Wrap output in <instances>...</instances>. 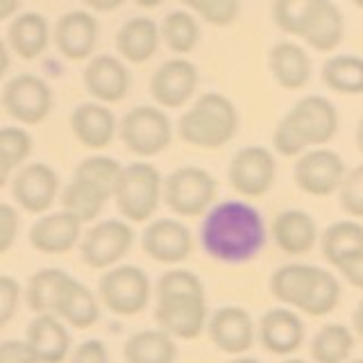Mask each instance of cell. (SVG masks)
I'll return each instance as SVG.
<instances>
[{
  "label": "cell",
  "instance_id": "1",
  "mask_svg": "<svg viewBox=\"0 0 363 363\" xmlns=\"http://www.w3.org/2000/svg\"><path fill=\"white\" fill-rule=\"evenodd\" d=\"M268 241L266 220L245 200H223L204 213L200 243L207 257L220 264H247Z\"/></svg>",
  "mask_w": 363,
  "mask_h": 363
},
{
  "label": "cell",
  "instance_id": "2",
  "mask_svg": "<svg viewBox=\"0 0 363 363\" xmlns=\"http://www.w3.org/2000/svg\"><path fill=\"white\" fill-rule=\"evenodd\" d=\"M338 109L323 96H306L289 109L272 132V147L281 157H300L311 147H323L338 132Z\"/></svg>",
  "mask_w": 363,
  "mask_h": 363
},
{
  "label": "cell",
  "instance_id": "3",
  "mask_svg": "<svg viewBox=\"0 0 363 363\" xmlns=\"http://www.w3.org/2000/svg\"><path fill=\"white\" fill-rule=\"evenodd\" d=\"M238 128H241V116L236 105L218 91L202 94L177 121L179 139L202 150H218L227 145L236 136Z\"/></svg>",
  "mask_w": 363,
  "mask_h": 363
},
{
  "label": "cell",
  "instance_id": "4",
  "mask_svg": "<svg viewBox=\"0 0 363 363\" xmlns=\"http://www.w3.org/2000/svg\"><path fill=\"white\" fill-rule=\"evenodd\" d=\"M164 198V179L152 164L136 162L121 170L113 200L123 218L132 223L150 220Z\"/></svg>",
  "mask_w": 363,
  "mask_h": 363
},
{
  "label": "cell",
  "instance_id": "5",
  "mask_svg": "<svg viewBox=\"0 0 363 363\" xmlns=\"http://www.w3.org/2000/svg\"><path fill=\"white\" fill-rule=\"evenodd\" d=\"M216 193L218 182L209 170L198 166H182L164 179V202L184 218L207 213L213 207Z\"/></svg>",
  "mask_w": 363,
  "mask_h": 363
},
{
  "label": "cell",
  "instance_id": "6",
  "mask_svg": "<svg viewBox=\"0 0 363 363\" xmlns=\"http://www.w3.org/2000/svg\"><path fill=\"white\" fill-rule=\"evenodd\" d=\"M121 141L139 157L162 155L173 141V123L159 107L139 105L123 116Z\"/></svg>",
  "mask_w": 363,
  "mask_h": 363
},
{
  "label": "cell",
  "instance_id": "7",
  "mask_svg": "<svg viewBox=\"0 0 363 363\" xmlns=\"http://www.w3.org/2000/svg\"><path fill=\"white\" fill-rule=\"evenodd\" d=\"M98 295L102 304L116 315H136L150 302V279L136 266L109 268L98 281Z\"/></svg>",
  "mask_w": 363,
  "mask_h": 363
},
{
  "label": "cell",
  "instance_id": "8",
  "mask_svg": "<svg viewBox=\"0 0 363 363\" xmlns=\"http://www.w3.org/2000/svg\"><path fill=\"white\" fill-rule=\"evenodd\" d=\"M155 320L159 329L173 338H198L209 323L207 295L204 293H179L157 295Z\"/></svg>",
  "mask_w": 363,
  "mask_h": 363
},
{
  "label": "cell",
  "instance_id": "9",
  "mask_svg": "<svg viewBox=\"0 0 363 363\" xmlns=\"http://www.w3.org/2000/svg\"><path fill=\"white\" fill-rule=\"evenodd\" d=\"M345 162L329 147H311L298 157L293 168V179L300 191L313 198H327L338 193L345 179Z\"/></svg>",
  "mask_w": 363,
  "mask_h": 363
},
{
  "label": "cell",
  "instance_id": "10",
  "mask_svg": "<svg viewBox=\"0 0 363 363\" xmlns=\"http://www.w3.org/2000/svg\"><path fill=\"white\" fill-rule=\"evenodd\" d=\"M277 177V162L268 147L247 145L241 147L227 168L232 189L243 198H261L272 189Z\"/></svg>",
  "mask_w": 363,
  "mask_h": 363
},
{
  "label": "cell",
  "instance_id": "11",
  "mask_svg": "<svg viewBox=\"0 0 363 363\" xmlns=\"http://www.w3.org/2000/svg\"><path fill=\"white\" fill-rule=\"evenodd\" d=\"M3 107L18 123L37 125L52 111V89L37 75H16L3 89Z\"/></svg>",
  "mask_w": 363,
  "mask_h": 363
},
{
  "label": "cell",
  "instance_id": "12",
  "mask_svg": "<svg viewBox=\"0 0 363 363\" xmlns=\"http://www.w3.org/2000/svg\"><path fill=\"white\" fill-rule=\"evenodd\" d=\"M134 232L123 220H102L86 232L79 252L89 268H111L130 252Z\"/></svg>",
  "mask_w": 363,
  "mask_h": 363
},
{
  "label": "cell",
  "instance_id": "13",
  "mask_svg": "<svg viewBox=\"0 0 363 363\" xmlns=\"http://www.w3.org/2000/svg\"><path fill=\"white\" fill-rule=\"evenodd\" d=\"M200 82V73L193 62L184 57L168 60L150 77V96L159 107L177 109L193 98Z\"/></svg>",
  "mask_w": 363,
  "mask_h": 363
},
{
  "label": "cell",
  "instance_id": "14",
  "mask_svg": "<svg viewBox=\"0 0 363 363\" xmlns=\"http://www.w3.org/2000/svg\"><path fill=\"white\" fill-rule=\"evenodd\" d=\"M141 245L150 259L166 266H175L191 257L193 234L184 223L175 218H159L145 227Z\"/></svg>",
  "mask_w": 363,
  "mask_h": 363
},
{
  "label": "cell",
  "instance_id": "15",
  "mask_svg": "<svg viewBox=\"0 0 363 363\" xmlns=\"http://www.w3.org/2000/svg\"><path fill=\"white\" fill-rule=\"evenodd\" d=\"M207 332L211 343L225 354L243 357L255 343V323L241 306H220L209 315Z\"/></svg>",
  "mask_w": 363,
  "mask_h": 363
},
{
  "label": "cell",
  "instance_id": "16",
  "mask_svg": "<svg viewBox=\"0 0 363 363\" xmlns=\"http://www.w3.org/2000/svg\"><path fill=\"white\" fill-rule=\"evenodd\" d=\"M60 193V177L45 164L23 166L14 182H11V196L30 213H45Z\"/></svg>",
  "mask_w": 363,
  "mask_h": 363
},
{
  "label": "cell",
  "instance_id": "17",
  "mask_svg": "<svg viewBox=\"0 0 363 363\" xmlns=\"http://www.w3.org/2000/svg\"><path fill=\"white\" fill-rule=\"evenodd\" d=\"M82 79L91 98H96L102 105H109V102H121L128 96L132 77L123 60L113 55H98L86 64Z\"/></svg>",
  "mask_w": 363,
  "mask_h": 363
},
{
  "label": "cell",
  "instance_id": "18",
  "mask_svg": "<svg viewBox=\"0 0 363 363\" xmlns=\"http://www.w3.org/2000/svg\"><path fill=\"white\" fill-rule=\"evenodd\" d=\"M82 234V223L68 211L45 213L30 227V245L43 255H64L73 250Z\"/></svg>",
  "mask_w": 363,
  "mask_h": 363
},
{
  "label": "cell",
  "instance_id": "19",
  "mask_svg": "<svg viewBox=\"0 0 363 363\" xmlns=\"http://www.w3.org/2000/svg\"><path fill=\"white\" fill-rule=\"evenodd\" d=\"M259 340L270 354L289 357L304 343V323L293 309H270L259 320Z\"/></svg>",
  "mask_w": 363,
  "mask_h": 363
},
{
  "label": "cell",
  "instance_id": "20",
  "mask_svg": "<svg viewBox=\"0 0 363 363\" xmlns=\"http://www.w3.org/2000/svg\"><path fill=\"white\" fill-rule=\"evenodd\" d=\"M98 41V21L84 9L68 11L55 26V45L66 60L82 62L94 52Z\"/></svg>",
  "mask_w": 363,
  "mask_h": 363
},
{
  "label": "cell",
  "instance_id": "21",
  "mask_svg": "<svg viewBox=\"0 0 363 363\" xmlns=\"http://www.w3.org/2000/svg\"><path fill=\"white\" fill-rule=\"evenodd\" d=\"M26 343L34 352L39 363H64L71 352L68 329L55 313H39L28 325Z\"/></svg>",
  "mask_w": 363,
  "mask_h": 363
},
{
  "label": "cell",
  "instance_id": "22",
  "mask_svg": "<svg viewBox=\"0 0 363 363\" xmlns=\"http://www.w3.org/2000/svg\"><path fill=\"white\" fill-rule=\"evenodd\" d=\"M71 130L82 145L91 150H102L113 141L116 116L102 102H82L71 113Z\"/></svg>",
  "mask_w": 363,
  "mask_h": 363
},
{
  "label": "cell",
  "instance_id": "23",
  "mask_svg": "<svg viewBox=\"0 0 363 363\" xmlns=\"http://www.w3.org/2000/svg\"><path fill=\"white\" fill-rule=\"evenodd\" d=\"M268 68L272 79L286 91H298L311 79V57L300 43L279 41L268 52Z\"/></svg>",
  "mask_w": 363,
  "mask_h": 363
},
{
  "label": "cell",
  "instance_id": "24",
  "mask_svg": "<svg viewBox=\"0 0 363 363\" xmlns=\"http://www.w3.org/2000/svg\"><path fill=\"white\" fill-rule=\"evenodd\" d=\"M272 238L284 255L300 257L311 252L318 243V225L302 209L279 211L272 220Z\"/></svg>",
  "mask_w": 363,
  "mask_h": 363
},
{
  "label": "cell",
  "instance_id": "25",
  "mask_svg": "<svg viewBox=\"0 0 363 363\" xmlns=\"http://www.w3.org/2000/svg\"><path fill=\"white\" fill-rule=\"evenodd\" d=\"M162 43V30L147 16L130 18L116 34V50L121 60L130 64H145L150 62Z\"/></svg>",
  "mask_w": 363,
  "mask_h": 363
},
{
  "label": "cell",
  "instance_id": "26",
  "mask_svg": "<svg viewBox=\"0 0 363 363\" xmlns=\"http://www.w3.org/2000/svg\"><path fill=\"white\" fill-rule=\"evenodd\" d=\"M7 39L21 60H37L50 43V26L39 11H23L11 21Z\"/></svg>",
  "mask_w": 363,
  "mask_h": 363
},
{
  "label": "cell",
  "instance_id": "27",
  "mask_svg": "<svg viewBox=\"0 0 363 363\" xmlns=\"http://www.w3.org/2000/svg\"><path fill=\"white\" fill-rule=\"evenodd\" d=\"M55 315H60L66 325H71L75 329H86L98 323L100 306L96 295L82 281L68 277L60 293V300H57Z\"/></svg>",
  "mask_w": 363,
  "mask_h": 363
},
{
  "label": "cell",
  "instance_id": "28",
  "mask_svg": "<svg viewBox=\"0 0 363 363\" xmlns=\"http://www.w3.org/2000/svg\"><path fill=\"white\" fill-rule=\"evenodd\" d=\"M345 37V16L332 0H320L306 26L302 41L318 52H332Z\"/></svg>",
  "mask_w": 363,
  "mask_h": 363
},
{
  "label": "cell",
  "instance_id": "29",
  "mask_svg": "<svg viewBox=\"0 0 363 363\" xmlns=\"http://www.w3.org/2000/svg\"><path fill=\"white\" fill-rule=\"evenodd\" d=\"M123 357L128 363H175L177 345L164 329H143L128 338Z\"/></svg>",
  "mask_w": 363,
  "mask_h": 363
},
{
  "label": "cell",
  "instance_id": "30",
  "mask_svg": "<svg viewBox=\"0 0 363 363\" xmlns=\"http://www.w3.org/2000/svg\"><path fill=\"white\" fill-rule=\"evenodd\" d=\"M318 275V268L309 264H289L272 272L270 277V291L291 309H302V304L309 295L313 279Z\"/></svg>",
  "mask_w": 363,
  "mask_h": 363
},
{
  "label": "cell",
  "instance_id": "31",
  "mask_svg": "<svg viewBox=\"0 0 363 363\" xmlns=\"http://www.w3.org/2000/svg\"><path fill=\"white\" fill-rule=\"evenodd\" d=\"M111 196L100 189L98 184L82 177H75L68 182L66 189L62 191V207L64 211L73 213L79 223H91L96 220L100 211L105 209V204Z\"/></svg>",
  "mask_w": 363,
  "mask_h": 363
},
{
  "label": "cell",
  "instance_id": "32",
  "mask_svg": "<svg viewBox=\"0 0 363 363\" xmlns=\"http://www.w3.org/2000/svg\"><path fill=\"white\" fill-rule=\"evenodd\" d=\"M325 259L338 268L343 261L363 252V225L357 220H338L329 225L320 236Z\"/></svg>",
  "mask_w": 363,
  "mask_h": 363
},
{
  "label": "cell",
  "instance_id": "33",
  "mask_svg": "<svg viewBox=\"0 0 363 363\" xmlns=\"http://www.w3.org/2000/svg\"><path fill=\"white\" fill-rule=\"evenodd\" d=\"M323 82L327 89L343 96L363 94V57L357 55H336L323 66Z\"/></svg>",
  "mask_w": 363,
  "mask_h": 363
},
{
  "label": "cell",
  "instance_id": "34",
  "mask_svg": "<svg viewBox=\"0 0 363 363\" xmlns=\"http://www.w3.org/2000/svg\"><path fill=\"white\" fill-rule=\"evenodd\" d=\"M352 350H354V334L340 323L320 327L311 340L313 363H345Z\"/></svg>",
  "mask_w": 363,
  "mask_h": 363
},
{
  "label": "cell",
  "instance_id": "35",
  "mask_svg": "<svg viewBox=\"0 0 363 363\" xmlns=\"http://www.w3.org/2000/svg\"><path fill=\"white\" fill-rule=\"evenodd\" d=\"M159 30H162V41L179 57L196 50L200 41V23L189 9L168 11Z\"/></svg>",
  "mask_w": 363,
  "mask_h": 363
},
{
  "label": "cell",
  "instance_id": "36",
  "mask_svg": "<svg viewBox=\"0 0 363 363\" xmlns=\"http://www.w3.org/2000/svg\"><path fill=\"white\" fill-rule=\"evenodd\" d=\"M68 277L71 275L60 268H43L39 272H34L28 281V291H26V300H28L30 309L37 315L55 313L57 300H60V293H62Z\"/></svg>",
  "mask_w": 363,
  "mask_h": 363
},
{
  "label": "cell",
  "instance_id": "37",
  "mask_svg": "<svg viewBox=\"0 0 363 363\" xmlns=\"http://www.w3.org/2000/svg\"><path fill=\"white\" fill-rule=\"evenodd\" d=\"M318 5L320 0H272V21L284 34L302 39Z\"/></svg>",
  "mask_w": 363,
  "mask_h": 363
},
{
  "label": "cell",
  "instance_id": "38",
  "mask_svg": "<svg viewBox=\"0 0 363 363\" xmlns=\"http://www.w3.org/2000/svg\"><path fill=\"white\" fill-rule=\"evenodd\" d=\"M340 302V284L336 279L334 272L318 268V275L313 279V286L306 295V300L302 304V313L306 315H313V318H320L332 313Z\"/></svg>",
  "mask_w": 363,
  "mask_h": 363
},
{
  "label": "cell",
  "instance_id": "39",
  "mask_svg": "<svg viewBox=\"0 0 363 363\" xmlns=\"http://www.w3.org/2000/svg\"><path fill=\"white\" fill-rule=\"evenodd\" d=\"M123 166L111 157H86L77 164L75 168V177H82L98 184L100 189H105L109 196L113 198V189H116V182L121 177Z\"/></svg>",
  "mask_w": 363,
  "mask_h": 363
},
{
  "label": "cell",
  "instance_id": "40",
  "mask_svg": "<svg viewBox=\"0 0 363 363\" xmlns=\"http://www.w3.org/2000/svg\"><path fill=\"white\" fill-rule=\"evenodd\" d=\"M193 14L213 28H227L241 14V0H182Z\"/></svg>",
  "mask_w": 363,
  "mask_h": 363
},
{
  "label": "cell",
  "instance_id": "41",
  "mask_svg": "<svg viewBox=\"0 0 363 363\" xmlns=\"http://www.w3.org/2000/svg\"><path fill=\"white\" fill-rule=\"evenodd\" d=\"M32 152V136L23 128H0V155L18 168Z\"/></svg>",
  "mask_w": 363,
  "mask_h": 363
},
{
  "label": "cell",
  "instance_id": "42",
  "mask_svg": "<svg viewBox=\"0 0 363 363\" xmlns=\"http://www.w3.org/2000/svg\"><path fill=\"white\" fill-rule=\"evenodd\" d=\"M340 207L352 218H363V164L345 173L343 184L338 189Z\"/></svg>",
  "mask_w": 363,
  "mask_h": 363
},
{
  "label": "cell",
  "instance_id": "43",
  "mask_svg": "<svg viewBox=\"0 0 363 363\" xmlns=\"http://www.w3.org/2000/svg\"><path fill=\"white\" fill-rule=\"evenodd\" d=\"M179 293H204V284L196 272L184 268H173L164 272L157 281V295H179Z\"/></svg>",
  "mask_w": 363,
  "mask_h": 363
},
{
  "label": "cell",
  "instance_id": "44",
  "mask_svg": "<svg viewBox=\"0 0 363 363\" xmlns=\"http://www.w3.org/2000/svg\"><path fill=\"white\" fill-rule=\"evenodd\" d=\"M21 300V286L16 279L0 275V329L14 318Z\"/></svg>",
  "mask_w": 363,
  "mask_h": 363
},
{
  "label": "cell",
  "instance_id": "45",
  "mask_svg": "<svg viewBox=\"0 0 363 363\" xmlns=\"http://www.w3.org/2000/svg\"><path fill=\"white\" fill-rule=\"evenodd\" d=\"M18 234V213L14 207L0 202V255L14 245Z\"/></svg>",
  "mask_w": 363,
  "mask_h": 363
},
{
  "label": "cell",
  "instance_id": "46",
  "mask_svg": "<svg viewBox=\"0 0 363 363\" xmlns=\"http://www.w3.org/2000/svg\"><path fill=\"white\" fill-rule=\"evenodd\" d=\"M0 363H39L26 340H5L0 343Z\"/></svg>",
  "mask_w": 363,
  "mask_h": 363
},
{
  "label": "cell",
  "instance_id": "47",
  "mask_svg": "<svg viewBox=\"0 0 363 363\" xmlns=\"http://www.w3.org/2000/svg\"><path fill=\"white\" fill-rule=\"evenodd\" d=\"M68 363H109V357H107V347L102 340H84L82 345H79L73 357Z\"/></svg>",
  "mask_w": 363,
  "mask_h": 363
},
{
  "label": "cell",
  "instance_id": "48",
  "mask_svg": "<svg viewBox=\"0 0 363 363\" xmlns=\"http://www.w3.org/2000/svg\"><path fill=\"white\" fill-rule=\"evenodd\" d=\"M336 270L352 284V286L363 291V252H359V255H354V257H350V259L343 261V264H340Z\"/></svg>",
  "mask_w": 363,
  "mask_h": 363
},
{
  "label": "cell",
  "instance_id": "49",
  "mask_svg": "<svg viewBox=\"0 0 363 363\" xmlns=\"http://www.w3.org/2000/svg\"><path fill=\"white\" fill-rule=\"evenodd\" d=\"M123 3L125 0H84V5L96 9V11H113V9H118Z\"/></svg>",
  "mask_w": 363,
  "mask_h": 363
},
{
  "label": "cell",
  "instance_id": "50",
  "mask_svg": "<svg viewBox=\"0 0 363 363\" xmlns=\"http://www.w3.org/2000/svg\"><path fill=\"white\" fill-rule=\"evenodd\" d=\"M21 0H0V21H7L18 11Z\"/></svg>",
  "mask_w": 363,
  "mask_h": 363
},
{
  "label": "cell",
  "instance_id": "51",
  "mask_svg": "<svg viewBox=\"0 0 363 363\" xmlns=\"http://www.w3.org/2000/svg\"><path fill=\"white\" fill-rule=\"evenodd\" d=\"M7 71H9V50H7L5 41L0 39V79L5 77Z\"/></svg>",
  "mask_w": 363,
  "mask_h": 363
},
{
  "label": "cell",
  "instance_id": "52",
  "mask_svg": "<svg viewBox=\"0 0 363 363\" xmlns=\"http://www.w3.org/2000/svg\"><path fill=\"white\" fill-rule=\"evenodd\" d=\"M11 170H14V168H11V164L7 162V159H5L3 155H0V189H3V186L7 184V182H9Z\"/></svg>",
  "mask_w": 363,
  "mask_h": 363
},
{
  "label": "cell",
  "instance_id": "53",
  "mask_svg": "<svg viewBox=\"0 0 363 363\" xmlns=\"http://www.w3.org/2000/svg\"><path fill=\"white\" fill-rule=\"evenodd\" d=\"M352 323H354V332H357V334H359V338L363 340V300L359 302L354 315H352Z\"/></svg>",
  "mask_w": 363,
  "mask_h": 363
},
{
  "label": "cell",
  "instance_id": "54",
  "mask_svg": "<svg viewBox=\"0 0 363 363\" xmlns=\"http://www.w3.org/2000/svg\"><path fill=\"white\" fill-rule=\"evenodd\" d=\"M134 3L139 5V7H143V9H155L159 5H164L166 0H134Z\"/></svg>",
  "mask_w": 363,
  "mask_h": 363
},
{
  "label": "cell",
  "instance_id": "55",
  "mask_svg": "<svg viewBox=\"0 0 363 363\" xmlns=\"http://www.w3.org/2000/svg\"><path fill=\"white\" fill-rule=\"evenodd\" d=\"M354 139H357L359 150L363 152V118H361V121H359V125H357V134H354Z\"/></svg>",
  "mask_w": 363,
  "mask_h": 363
},
{
  "label": "cell",
  "instance_id": "56",
  "mask_svg": "<svg viewBox=\"0 0 363 363\" xmlns=\"http://www.w3.org/2000/svg\"><path fill=\"white\" fill-rule=\"evenodd\" d=\"M230 363H261V361H257V359H250V357H234Z\"/></svg>",
  "mask_w": 363,
  "mask_h": 363
},
{
  "label": "cell",
  "instance_id": "57",
  "mask_svg": "<svg viewBox=\"0 0 363 363\" xmlns=\"http://www.w3.org/2000/svg\"><path fill=\"white\" fill-rule=\"evenodd\" d=\"M281 363H306V361H302V359H286V361H281Z\"/></svg>",
  "mask_w": 363,
  "mask_h": 363
},
{
  "label": "cell",
  "instance_id": "58",
  "mask_svg": "<svg viewBox=\"0 0 363 363\" xmlns=\"http://www.w3.org/2000/svg\"><path fill=\"white\" fill-rule=\"evenodd\" d=\"M352 3H354V5H357L359 9H363V0H352Z\"/></svg>",
  "mask_w": 363,
  "mask_h": 363
},
{
  "label": "cell",
  "instance_id": "59",
  "mask_svg": "<svg viewBox=\"0 0 363 363\" xmlns=\"http://www.w3.org/2000/svg\"><path fill=\"white\" fill-rule=\"evenodd\" d=\"M352 363H363V359H359V361H352Z\"/></svg>",
  "mask_w": 363,
  "mask_h": 363
}]
</instances>
